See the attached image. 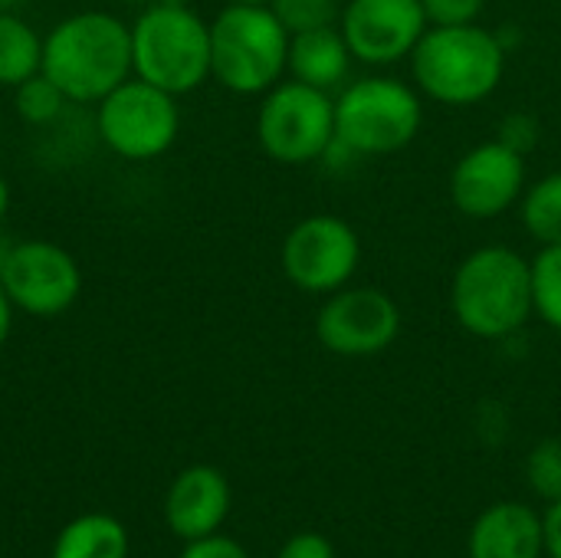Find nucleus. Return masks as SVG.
<instances>
[{
  "label": "nucleus",
  "mask_w": 561,
  "mask_h": 558,
  "mask_svg": "<svg viewBox=\"0 0 561 558\" xmlns=\"http://www.w3.org/2000/svg\"><path fill=\"white\" fill-rule=\"evenodd\" d=\"M519 220L539 247H561V171H549L526 184Z\"/></svg>",
  "instance_id": "obj_19"
},
{
  "label": "nucleus",
  "mask_w": 561,
  "mask_h": 558,
  "mask_svg": "<svg viewBox=\"0 0 561 558\" xmlns=\"http://www.w3.org/2000/svg\"><path fill=\"white\" fill-rule=\"evenodd\" d=\"M227 3H270V0H227Z\"/></svg>",
  "instance_id": "obj_33"
},
{
  "label": "nucleus",
  "mask_w": 561,
  "mask_h": 558,
  "mask_svg": "<svg viewBox=\"0 0 561 558\" xmlns=\"http://www.w3.org/2000/svg\"><path fill=\"white\" fill-rule=\"evenodd\" d=\"M421 7L431 26H463L480 23L486 0H421Z\"/></svg>",
  "instance_id": "obj_24"
},
{
  "label": "nucleus",
  "mask_w": 561,
  "mask_h": 558,
  "mask_svg": "<svg viewBox=\"0 0 561 558\" xmlns=\"http://www.w3.org/2000/svg\"><path fill=\"white\" fill-rule=\"evenodd\" d=\"M66 102L69 99L62 95V89L49 76H43V72L30 76L26 82H20L13 89V109H16V115L26 125H49V122H56L62 115Z\"/></svg>",
  "instance_id": "obj_21"
},
{
  "label": "nucleus",
  "mask_w": 561,
  "mask_h": 558,
  "mask_svg": "<svg viewBox=\"0 0 561 558\" xmlns=\"http://www.w3.org/2000/svg\"><path fill=\"white\" fill-rule=\"evenodd\" d=\"M424 125V95L394 76H362L335 92V145L358 158L404 151Z\"/></svg>",
  "instance_id": "obj_6"
},
{
  "label": "nucleus",
  "mask_w": 561,
  "mask_h": 558,
  "mask_svg": "<svg viewBox=\"0 0 561 558\" xmlns=\"http://www.w3.org/2000/svg\"><path fill=\"white\" fill-rule=\"evenodd\" d=\"M0 283L13 309L33 319H56L69 312L82 293L79 260L53 240H16Z\"/></svg>",
  "instance_id": "obj_12"
},
{
  "label": "nucleus",
  "mask_w": 561,
  "mask_h": 558,
  "mask_svg": "<svg viewBox=\"0 0 561 558\" xmlns=\"http://www.w3.org/2000/svg\"><path fill=\"white\" fill-rule=\"evenodd\" d=\"M276 558H335V549L322 533H296Z\"/></svg>",
  "instance_id": "obj_26"
},
{
  "label": "nucleus",
  "mask_w": 561,
  "mask_h": 558,
  "mask_svg": "<svg viewBox=\"0 0 561 558\" xmlns=\"http://www.w3.org/2000/svg\"><path fill=\"white\" fill-rule=\"evenodd\" d=\"M13 303H10V296H7V289H3V283H0V349L7 345V339H10V329H13Z\"/></svg>",
  "instance_id": "obj_29"
},
{
  "label": "nucleus",
  "mask_w": 561,
  "mask_h": 558,
  "mask_svg": "<svg viewBox=\"0 0 561 558\" xmlns=\"http://www.w3.org/2000/svg\"><path fill=\"white\" fill-rule=\"evenodd\" d=\"M450 312L473 339H513L533 316V263L513 247L470 250L450 280Z\"/></svg>",
  "instance_id": "obj_3"
},
{
  "label": "nucleus",
  "mask_w": 561,
  "mask_h": 558,
  "mask_svg": "<svg viewBox=\"0 0 561 558\" xmlns=\"http://www.w3.org/2000/svg\"><path fill=\"white\" fill-rule=\"evenodd\" d=\"M256 141L286 168L322 161L335 145V95L299 79L276 82L256 109Z\"/></svg>",
  "instance_id": "obj_7"
},
{
  "label": "nucleus",
  "mask_w": 561,
  "mask_h": 558,
  "mask_svg": "<svg viewBox=\"0 0 561 558\" xmlns=\"http://www.w3.org/2000/svg\"><path fill=\"white\" fill-rule=\"evenodd\" d=\"M181 558H250L247 549L227 536H204V539H194L187 543V549L181 553Z\"/></svg>",
  "instance_id": "obj_27"
},
{
  "label": "nucleus",
  "mask_w": 561,
  "mask_h": 558,
  "mask_svg": "<svg viewBox=\"0 0 561 558\" xmlns=\"http://www.w3.org/2000/svg\"><path fill=\"white\" fill-rule=\"evenodd\" d=\"M526 480L546 503L561 500V437H546L526 457Z\"/></svg>",
  "instance_id": "obj_23"
},
{
  "label": "nucleus",
  "mask_w": 561,
  "mask_h": 558,
  "mask_svg": "<svg viewBox=\"0 0 561 558\" xmlns=\"http://www.w3.org/2000/svg\"><path fill=\"white\" fill-rule=\"evenodd\" d=\"M43 76L76 105H99L112 89L131 79V23L108 10H79L62 16L43 36Z\"/></svg>",
  "instance_id": "obj_1"
},
{
  "label": "nucleus",
  "mask_w": 561,
  "mask_h": 558,
  "mask_svg": "<svg viewBox=\"0 0 561 558\" xmlns=\"http://www.w3.org/2000/svg\"><path fill=\"white\" fill-rule=\"evenodd\" d=\"M49 558H128V529L105 513H85L62 526Z\"/></svg>",
  "instance_id": "obj_17"
},
{
  "label": "nucleus",
  "mask_w": 561,
  "mask_h": 558,
  "mask_svg": "<svg viewBox=\"0 0 561 558\" xmlns=\"http://www.w3.org/2000/svg\"><path fill=\"white\" fill-rule=\"evenodd\" d=\"M427 26L421 0H345L339 16V30L355 62L371 69L411 59Z\"/></svg>",
  "instance_id": "obj_13"
},
{
  "label": "nucleus",
  "mask_w": 561,
  "mask_h": 558,
  "mask_svg": "<svg viewBox=\"0 0 561 558\" xmlns=\"http://www.w3.org/2000/svg\"><path fill=\"white\" fill-rule=\"evenodd\" d=\"M342 3L345 0H270L273 13L289 30V36L293 33H306V30L339 26Z\"/></svg>",
  "instance_id": "obj_22"
},
{
  "label": "nucleus",
  "mask_w": 561,
  "mask_h": 558,
  "mask_svg": "<svg viewBox=\"0 0 561 558\" xmlns=\"http://www.w3.org/2000/svg\"><path fill=\"white\" fill-rule=\"evenodd\" d=\"M467 553L470 558H542V516L526 503H493L477 516Z\"/></svg>",
  "instance_id": "obj_15"
},
{
  "label": "nucleus",
  "mask_w": 561,
  "mask_h": 558,
  "mask_svg": "<svg viewBox=\"0 0 561 558\" xmlns=\"http://www.w3.org/2000/svg\"><path fill=\"white\" fill-rule=\"evenodd\" d=\"M13 243H16V240H13L10 234L0 230V270L7 266V260H10V253H13Z\"/></svg>",
  "instance_id": "obj_30"
},
{
  "label": "nucleus",
  "mask_w": 561,
  "mask_h": 558,
  "mask_svg": "<svg viewBox=\"0 0 561 558\" xmlns=\"http://www.w3.org/2000/svg\"><path fill=\"white\" fill-rule=\"evenodd\" d=\"M533 263V309L549 329L561 332V247H539Z\"/></svg>",
  "instance_id": "obj_20"
},
{
  "label": "nucleus",
  "mask_w": 561,
  "mask_h": 558,
  "mask_svg": "<svg viewBox=\"0 0 561 558\" xmlns=\"http://www.w3.org/2000/svg\"><path fill=\"white\" fill-rule=\"evenodd\" d=\"M362 263V237L339 214H309L289 227L279 247L283 276L309 296L348 286Z\"/></svg>",
  "instance_id": "obj_9"
},
{
  "label": "nucleus",
  "mask_w": 561,
  "mask_h": 558,
  "mask_svg": "<svg viewBox=\"0 0 561 558\" xmlns=\"http://www.w3.org/2000/svg\"><path fill=\"white\" fill-rule=\"evenodd\" d=\"M352 62L355 56L339 26H322L289 36L286 72L306 86H316L322 92H339L348 82Z\"/></svg>",
  "instance_id": "obj_16"
},
{
  "label": "nucleus",
  "mask_w": 561,
  "mask_h": 558,
  "mask_svg": "<svg viewBox=\"0 0 561 558\" xmlns=\"http://www.w3.org/2000/svg\"><path fill=\"white\" fill-rule=\"evenodd\" d=\"M500 141H506V145H513L516 151L529 155V151L536 148V141H539V125H536V118H529V115H523V112L503 118V125H500Z\"/></svg>",
  "instance_id": "obj_25"
},
{
  "label": "nucleus",
  "mask_w": 561,
  "mask_h": 558,
  "mask_svg": "<svg viewBox=\"0 0 561 558\" xmlns=\"http://www.w3.org/2000/svg\"><path fill=\"white\" fill-rule=\"evenodd\" d=\"M131 76L191 95L210 79V23L184 0H158L131 23Z\"/></svg>",
  "instance_id": "obj_4"
},
{
  "label": "nucleus",
  "mask_w": 561,
  "mask_h": 558,
  "mask_svg": "<svg viewBox=\"0 0 561 558\" xmlns=\"http://www.w3.org/2000/svg\"><path fill=\"white\" fill-rule=\"evenodd\" d=\"M16 7V0H0V10H13Z\"/></svg>",
  "instance_id": "obj_32"
},
{
  "label": "nucleus",
  "mask_w": 561,
  "mask_h": 558,
  "mask_svg": "<svg viewBox=\"0 0 561 558\" xmlns=\"http://www.w3.org/2000/svg\"><path fill=\"white\" fill-rule=\"evenodd\" d=\"M408 62L414 89L424 99L447 109H470L503 86L510 49L483 23L427 26Z\"/></svg>",
  "instance_id": "obj_2"
},
{
  "label": "nucleus",
  "mask_w": 561,
  "mask_h": 558,
  "mask_svg": "<svg viewBox=\"0 0 561 558\" xmlns=\"http://www.w3.org/2000/svg\"><path fill=\"white\" fill-rule=\"evenodd\" d=\"M542 533H546V553L549 558H561V500L549 503L542 516Z\"/></svg>",
  "instance_id": "obj_28"
},
{
  "label": "nucleus",
  "mask_w": 561,
  "mask_h": 558,
  "mask_svg": "<svg viewBox=\"0 0 561 558\" xmlns=\"http://www.w3.org/2000/svg\"><path fill=\"white\" fill-rule=\"evenodd\" d=\"M289 30L270 3H227L210 20V79L233 95H263L286 76Z\"/></svg>",
  "instance_id": "obj_5"
},
{
  "label": "nucleus",
  "mask_w": 561,
  "mask_h": 558,
  "mask_svg": "<svg viewBox=\"0 0 561 558\" xmlns=\"http://www.w3.org/2000/svg\"><path fill=\"white\" fill-rule=\"evenodd\" d=\"M43 66V36L16 13L0 10V86L16 89Z\"/></svg>",
  "instance_id": "obj_18"
},
{
  "label": "nucleus",
  "mask_w": 561,
  "mask_h": 558,
  "mask_svg": "<svg viewBox=\"0 0 561 558\" xmlns=\"http://www.w3.org/2000/svg\"><path fill=\"white\" fill-rule=\"evenodd\" d=\"M230 513V483L220 470L197 464L187 467L168 490L164 520L184 543L214 536Z\"/></svg>",
  "instance_id": "obj_14"
},
{
  "label": "nucleus",
  "mask_w": 561,
  "mask_h": 558,
  "mask_svg": "<svg viewBox=\"0 0 561 558\" xmlns=\"http://www.w3.org/2000/svg\"><path fill=\"white\" fill-rule=\"evenodd\" d=\"M7 210H10V184H7V178L0 174V224H3V217H7Z\"/></svg>",
  "instance_id": "obj_31"
},
{
  "label": "nucleus",
  "mask_w": 561,
  "mask_h": 558,
  "mask_svg": "<svg viewBox=\"0 0 561 558\" xmlns=\"http://www.w3.org/2000/svg\"><path fill=\"white\" fill-rule=\"evenodd\" d=\"M95 132L122 161H154L181 135L178 95L131 76L95 105Z\"/></svg>",
  "instance_id": "obj_8"
},
{
  "label": "nucleus",
  "mask_w": 561,
  "mask_h": 558,
  "mask_svg": "<svg viewBox=\"0 0 561 558\" xmlns=\"http://www.w3.org/2000/svg\"><path fill=\"white\" fill-rule=\"evenodd\" d=\"M526 184H529L526 155L493 138L473 145L457 158V164L450 168L447 191H450V204L467 220H496L513 207H519Z\"/></svg>",
  "instance_id": "obj_11"
},
{
  "label": "nucleus",
  "mask_w": 561,
  "mask_h": 558,
  "mask_svg": "<svg viewBox=\"0 0 561 558\" xmlns=\"http://www.w3.org/2000/svg\"><path fill=\"white\" fill-rule=\"evenodd\" d=\"M401 306L378 286H342L322 296L316 312V339L339 358H371L388 352L401 335Z\"/></svg>",
  "instance_id": "obj_10"
}]
</instances>
